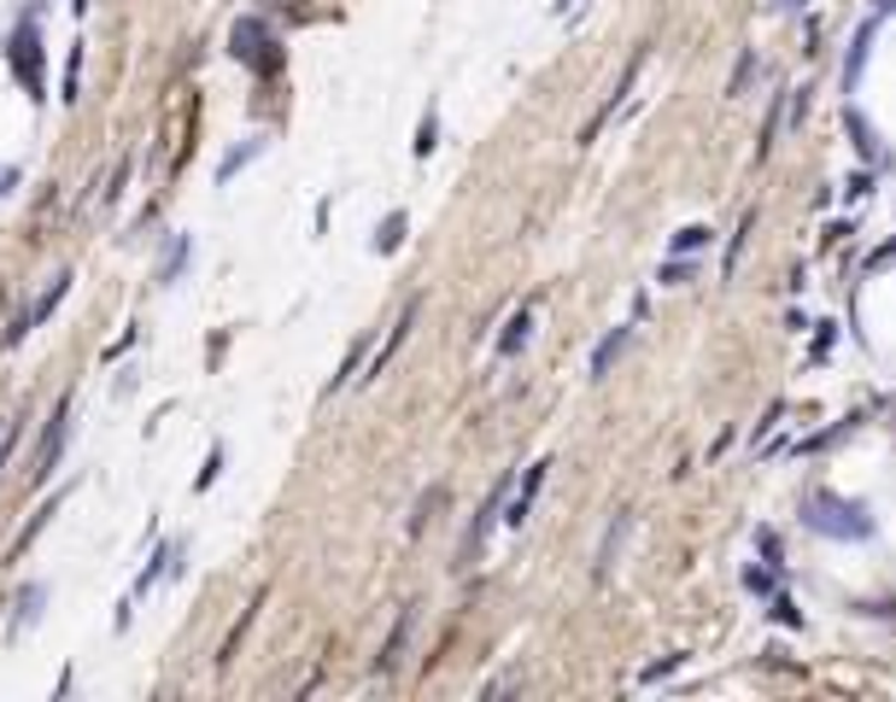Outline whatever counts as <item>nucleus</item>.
Masks as SVG:
<instances>
[{"mask_svg": "<svg viewBox=\"0 0 896 702\" xmlns=\"http://www.w3.org/2000/svg\"><path fill=\"white\" fill-rule=\"evenodd\" d=\"M809 527L814 533H832V539H867L873 522L862 504H844V498H809Z\"/></svg>", "mask_w": 896, "mask_h": 702, "instance_id": "obj_1", "label": "nucleus"}, {"mask_svg": "<svg viewBox=\"0 0 896 702\" xmlns=\"http://www.w3.org/2000/svg\"><path fill=\"white\" fill-rule=\"evenodd\" d=\"M270 48H276V35L264 30L258 18H240V24H235V59H247L258 76H276L281 71V53H270Z\"/></svg>", "mask_w": 896, "mask_h": 702, "instance_id": "obj_2", "label": "nucleus"}, {"mask_svg": "<svg viewBox=\"0 0 896 702\" xmlns=\"http://www.w3.org/2000/svg\"><path fill=\"white\" fill-rule=\"evenodd\" d=\"M504 498H511V481H498L493 492H486V504L475 515V527H470V539H463V562H475V550L486 545V533H493V522L504 515Z\"/></svg>", "mask_w": 896, "mask_h": 702, "instance_id": "obj_3", "label": "nucleus"}, {"mask_svg": "<svg viewBox=\"0 0 896 702\" xmlns=\"http://www.w3.org/2000/svg\"><path fill=\"white\" fill-rule=\"evenodd\" d=\"M545 474H552V463H527V481H522V492H516L511 504H504V522H511V527H522L527 515H534V498H539Z\"/></svg>", "mask_w": 896, "mask_h": 702, "instance_id": "obj_4", "label": "nucleus"}, {"mask_svg": "<svg viewBox=\"0 0 896 702\" xmlns=\"http://www.w3.org/2000/svg\"><path fill=\"white\" fill-rule=\"evenodd\" d=\"M411 632H416V603H404L399 609V621H393V632H387V644H381V673H393L399 668V655H404V644H411Z\"/></svg>", "mask_w": 896, "mask_h": 702, "instance_id": "obj_5", "label": "nucleus"}, {"mask_svg": "<svg viewBox=\"0 0 896 702\" xmlns=\"http://www.w3.org/2000/svg\"><path fill=\"white\" fill-rule=\"evenodd\" d=\"M416 311H422V304H416V299H411V304H404V317L393 322V334H387V345H381V351H375V358H370V381L381 375V369H387V363H393V351H399L404 340H411V328H416Z\"/></svg>", "mask_w": 896, "mask_h": 702, "instance_id": "obj_6", "label": "nucleus"}, {"mask_svg": "<svg viewBox=\"0 0 896 702\" xmlns=\"http://www.w3.org/2000/svg\"><path fill=\"white\" fill-rule=\"evenodd\" d=\"M627 527H634V515H627V509H616V522H609L604 545H598V562H593V574H598V580H604L609 568H616V556H621V545H627Z\"/></svg>", "mask_w": 896, "mask_h": 702, "instance_id": "obj_7", "label": "nucleus"}, {"mask_svg": "<svg viewBox=\"0 0 896 702\" xmlns=\"http://www.w3.org/2000/svg\"><path fill=\"white\" fill-rule=\"evenodd\" d=\"M527 340H534V299H527L522 311H516L511 322H504V334H498V358H516V351H522Z\"/></svg>", "mask_w": 896, "mask_h": 702, "instance_id": "obj_8", "label": "nucleus"}, {"mask_svg": "<svg viewBox=\"0 0 896 702\" xmlns=\"http://www.w3.org/2000/svg\"><path fill=\"white\" fill-rule=\"evenodd\" d=\"M627 340H634V328H609V334L598 340V351H593V381H604L609 369H616V358L627 351Z\"/></svg>", "mask_w": 896, "mask_h": 702, "instance_id": "obj_9", "label": "nucleus"}, {"mask_svg": "<svg viewBox=\"0 0 896 702\" xmlns=\"http://www.w3.org/2000/svg\"><path fill=\"white\" fill-rule=\"evenodd\" d=\"M65 422H71V399L59 404V416H53V433L42 440V457H35V481H42V474L59 463V451H65Z\"/></svg>", "mask_w": 896, "mask_h": 702, "instance_id": "obj_10", "label": "nucleus"}, {"mask_svg": "<svg viewBox=\"0 0 896 702\" xmlns=\"http://www.w3.org/2000/svg\"><path fill=\"white\" fill-rule=\"evenodd\" d=\"M756 71H762L756 48H744V53H739V71H732V82H727V94H732V100H744V94H750V82H756Z\"/></svg>", "mask_w": 896, "mask_h": 702, "instance_id": "obj_11", "label": "nucleus"}, {"mask_svg": "<svg viewBox=\"0 0 896 702\" xmlns=\"http://www.w3.org/2000/svg\"><path fill=\"white\" fill-rule=\"evenodd\" d=\"M709 240H715V229H703V223H691V229H680V235H674V246H668V252H674V258H698Z\"/></svg>", "mask_w": 896, "mask_h": 702, "instance_id": "obj_12", "label": "nucleus"}, {"mask_svg": "<svg viewBox=\"0 0 896 702\" xmlns=\"http://www.w3.org/2000/svg\"><path fill=\"white\" fill-rule=\"evenodd\" d=\"M30 48H35V30L24 24V30L12 35V53H18V76H24L30 89H35V59H30Z\"/></svg>", "mask_w": 896, "mask_h": 702, "instance_id": "obj_13", "label": "nucleus"}, {"mask_svg": "<svg viewBox=\"0 0 896 702\" xmlns=\"http://www.w3.org/2000/svg\"><path fill=\"white\" fill-rule=\"evenodd\" d=\"M873 24H879V18H867V24H862V30H855V48H849V71H844L849 82H855V76H862V59H867V41H873Z\"/></svg>", "mask_w": 896, "mask_h": 702, "instance_id": "obj_14", "label": "nucleus"}, {"mask_svg": "<svg viewBox=\"0 0 896 702\" xmlns=\"http://www.w3.org/2000/svg\"><path fill=\"white\" fill-rule=\"evenodd\" d=\"M750 229H756V211H744V223H739V235H732V246H727V276L739 270V258H744V240H750Z\"/></svg>", "mask_w": 896, "mask_h": 702, "instance_id": "obj_15", "label": "nucleus"}, {"mask_svg": "<svg viewBox=\"0 0 896 702\" xmlns=\"http://www.w3.org/2000/svg\"><path fill=\"white\" fill-rule=\"evenodd\" d=\"M691 276H698V264H691V258H668L662 264V287H686Z\"/></svg>", "mask_w": 896, "mask_h": 702, "instance_id": "obj_16", "label": "nucleus"}, {"mask_svg": "<svg viewBox=\"0 0 896 702\" xmlns=\"http://www.w3.org/2000/svg\"><path fill=\"white\" fill-rule=\"evenodd\" d=\"M35 609H42V586H30L24 597H18V627H12V632H24V627L35 621Z\"/></svg>", "mask_w": 896, "mask_h": 702, "instance_id": "obj_17", "label": "nucleus"}, {"mask_svg": "<svg viewBox=\"0 0 896 702\" xmlns=\"http://www.w3.org/2000/svg\"><path fill=\"white\" fill-rule=\"evenodd\" d=\"M832 345H838V322H821V334H814L809 358H814V363H821V358H832Z\"/></svg>", "mask_w": 896, "mask_h": 702, "instance_id": "obj_18", "label": "nucleus"}, {"mask_svg": "<svg viewBox=\"0 0 896 702\" xmlns=\"http://www.w3.org/2000/svg\"><path fill=\"white\" fill-rule=\"evenodd\" d=\"M399 235H404V211H393V217H387V223H381V235H375V246H381V252H393V246H399Z\"/></svg>", "mask_w": 896, "mask_h": 702, "instance_id": "obj_19", "label": "nucleus"}, {"mask_svg": "<svg viewBox=\"0 0 896 702\" xmlns=\"http://www.w3.org/2000/svg\"><path fill=\"white\" fill-rule=\"evenodd\" d=\"M18 440H24V422H18V416H7V422H0V463L12 457V445H18Z\"/></svg>", "mask_w": 896, "mask_h": 702, "instance_id": "obj_20", "label": "nucleus"}, {"mask_svg": "<svg viewBox=\"0 0 896 702\" xmlns=\"http://www.w3.org/2000/svg\"><path fill=\"white\" fill-rule=\"evenodd\" d=\"M434 135H440V117L428 112V117H422V130H416V158H428V153H434Z\"/></svg>", "mask_w": 896, "mask_h": 702, "instance_id": "obj_21", "label": "nucleus"}, {"mask_svg": "<svg viewBox=\"0 0 896 702\" xmlns=\"http://www.w3.org/2000/svg\"><path fill=\"white\" fill-rule=\"evenodd\" d=\"M849 135H855V147H862V153H873V141H867V123H862V112H849Z\"/></svg>", "mask_w": 896, "mask_h": 702, "instance_id": "obj_22", "label": "nucleus"}, {"mask_svg": "<svg viewBox=\"0 0 896 702\" xmlns=\"http://www.w3.org/2000/svg\"><path fill=\"white\" fill-rule=\"evenodd\" d=\"M680 662H686V655H662V662H657V668H645V685H650V679H662V673H674Z\"/></svg>", "mask_w": 896, "mask_h": 702, "instance_id": "obj_23", "label": "nucleus"}, {"mask_svg": "<svg viewBox=\"0 0 896 702\" xmlns=\"http://www.w3.org/2000/svg\"><path fill=\"white\" fill-rule=\"evenodd\" d=\"M890 258H896V240H890V246H879V252L867 258V270H879V264H890Z\"/></svg>", "mask_w": 896, "mask_h": 702, "instance_id": "obj_24", "label": "nucleus"}, {"mask_svg": "<svg viewBox=\"0 0 896 702\" xmlns=\"http://www.w3.org/2000/svg\"><path fill=\"white\" fill-rule=\"evenodd\" d=\"M885 12H896V0H873V18H885Z\"/></svg>", "mask_w": 896, "mask_h": 702, "instance_id": "obj_25", "label": "nucleus"}, {"mask_svg": "<svg viewBox=\"0 0 896 702\" xmlns=\"http://www.w3.org/2000/svg\"><path fill=\"white\" fill-rule=\"evenodd\" d=\"M773 7H780V12H797V7H803V0H773Z\"/></svg>", "mask_w": 896, "mask_h": 702, "instance_id": "obj_26", "label": "nucleus"}, {"mask_svg": "<svg viewBox=\"0 0 896 702\" xmlns=\"http://www.w3.org/2000/svg\"><path fill=\"white\" fill-rule=\"evenodd\" d=\"M71 7H76V12H83V7H89V0H71Z\"/></svg>", "mask_w": 896, "mask_h": 702, "instance_id": "obj_27", "label": "nucleus"}, {"mask_svg": "<svg viewBox=\"0 0 896 702\" xmlns=\"http://www.w3.org/2000/svg\"><path fill=\"white\" fill-rule=\"evenodd\" d=\"M557 7H568V0H557Z\"/></svg>", "mask_w": 896, "mask_h": 702, "instance_id": "obj_28", "label": "nucleus"}]
</instances>
